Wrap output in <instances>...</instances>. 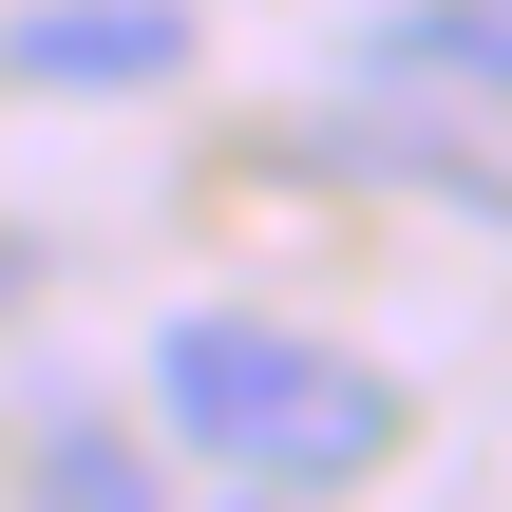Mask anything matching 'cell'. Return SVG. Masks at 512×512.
Instances as JSON below:
<instances>
[{"label":"cell","mask_w":512,"mask_h":512,"mask_svg":"<svg viewBox=\"0 0 512 512\" xmlns=\"http://www.w3.org/2000/svg\"><path fill=\"white\" fill-rule=\"evenodd\" d=\"M152 399H171V437L228 456L247 494H361V475L399 456V380L342 361V342H304V323H247V304H190V323L152 342Z\"/></svg>","instance_id":"6da1fadb"},{"label":"cell","mask_w":512,"mask_h":512,"mask_svg":"<svg viewBox=\"0 0 512 512\" xmlns=\"http://www.w3.org/2000/svg\"><path fill=\"white\" fill-rule=\"evenodd\" d=\"M38 475H57L76 512H133V494H152V456H133V437H95V418H57V437H38Z\"/></svg>","instance_id":"277c9868"},{"label":"cell","mask_w":512,"mask_h":512,"mask_svg":"<svg viewBox=\"0 0 512 512\" xmlns=\"http://www.w3.org/2000/svg\"><path fill=\"white\" fill-rule=\"evenodd\" d=\"M361 57H380L399 95H512V0H399Z\"/></svg>","instance_id":"3957f363"},{"label":"cell","mask_w":512,"mask_h":512,"mask_svg":"<svg viewBox=\"0 0 512 512\" xmlns=\"http://www.w3.org/2000/svg\"><path fill=\"white\" fill-rule=\"evenodd\" d=\"M0 76H38V95H152V76H190V0H19Z\"/></svg>","instance_id":"7a4b0ae2"}]
</instances>
